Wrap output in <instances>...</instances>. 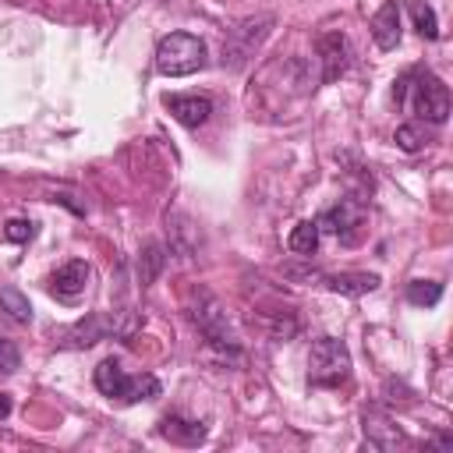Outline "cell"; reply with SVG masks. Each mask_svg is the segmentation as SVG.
<instances>
[{
	"instance_id": "22",
	"label": "cell",
	"mask_w": 453,
	"mask_h": 453,
	"mask_svg": "<svg viewBox=\"0 0 453 453\" xmlns=\"http://www.w3.org/2000/svg\"><path fill=\"white\" fill-rule=\"evenodd\" d=\"M7 414H11V396L0 393V418H7Z\"/></svg>"
},
{
	"instance_id": "17",
	"label": "cell",
	"mask_w": 453,
	"mask_h": 453,
	"mask_svg": "<svg viewBox=\"0 0 453 453\" xmlns=\"http://www.w3.org/2000/svg\"><path fill=\"white\" fill-rule=\"evenodd\" d=\"M407 301L418 308H432L442 301V283L439 280H411L407 283Z\"/></svg>"
},
{
	"instance_id": "14",
	"label": "cell",
	"mask_w": 453,
	"mask_h": 453,
	"mask_svg": "<svg viewBox=\"0 0 453 453\" xmlns=\"http://www.w3.org/2000/svg\"><path fill=\"white\" fill-rule=\"evenodd\" d=\"M163 265H166V251H163V244H159V241H149V244L138 251V280H142V287L156 283V276H159Z\"/></svg>"
},
{
	"instance_id": "18",
	"label": "cell",
	"mask_w": 453,
	"mask_h": 453,
	"mask_svg": "<svg viewBox=\"0 0 453 453\" xmlns=\"http://www.w3.org/2000/svg\"><path fill=\"white\" fill-rule=\"evenodd\" d=\"M411 18H414V28H418L425 39H435V35H439V18H435L432 4H425V0H411Z\"/></svg>"
},
{
	"instance_id": "2",
	"label": "cell",
	"mask_w": 453,
	"mask_h": 453,
	"mask_svg": "<svg viewBox=\"0 0 453 453\" xmlns=\"http://www.w3.org/2000/svg\"><path fill=\"white\" fill-rule=\"evenodd\" d=\"M92 382L103 396L110 400H120V403H142V400H156L159 396V379L156 375H127L124 365L117 357H106L96 365L92 372Z\"/></svg>"
},
{
	"instance_id": "7",
	"label": "cell",
	"mask_w": 453,
	"mask_h": 453,
	"mask_svg": "<svg viewBox=\"0 0 453 453\" xmlns=\"http://www.w3.org/2000/svg\"><path fill=\"white\" fill-rule=\"evenodd\" d=\"M315 223H319V230L336 234L343 244H354V241H357V234H354V230L365 223V205H361V198L347 195V198H340L336 205H329Z\"/></svg>"
},
{
	"instance_id": "1",
	"label": "cell",
	"mask_w": 453,
	"mask_h": 453,
	"mask_svg": "<svg viewBox=\"0 0 453 453\" xmlns=\"http://www.w3.org/2000/svg\"><path fill=\"white\" fill-rule=\"evenodd\" d=\"M393 99L403 110H411L418 120H428V124H446V117H449V88L428 67H414V71L400 74L393 85Z\"/></svg>"
},
{
	"instance_id": "10",
	"label": "cell",
	"mask_w": 453,
	"mask_h": 453,
	"mask_svg": "<svg viewBox=\"0 0 453 453\" xmlns=\"http://www.w3.org/2000/svg\"><path fill=\"white\" fill-rule=\"evenodd\" d=\"M88 276H92L88 262L74 258V262L60 265V269L50 276V294H53V297H60V301H74V297L88 287Z\"/></svg>"
},
{
	"instance_id": "9",
	"label": "cell",
	"mask_w": 453,
	"mask_h": 453,
	"mask_svg": "<svg viewBox=\"0 0 453 453\" xmlns=\"http://www.w3.org/2000/svg\"><path fill=\"white\" fill-rule=\"evenodd\" d=\"M163 106L184 127H202L209 120V113H212V99L209 96H180V92H173V96H163Z\"/></svg>"
},
{
	"instance_id": "15",
	"label": "cell",
	"mask_w": 453,
	"mask_h": 453,
	"mask_svg": "<svg viewBox=\"0 0 453 453\" xmlns=\"http://www.w3.org/2000/svg\"><path fill=\"white\" fill-rule=\"evenodd\" d=\"M319 223L315 219H301L294 230H290V237H287V248L294 251V255H311L315 248H319Z\"/></svg>"
},
{
	"instance_id": "4",
	"label": "cell",
	"mask_w": 453,
	"mask_h": 453,
	"mask_svg": "<svg viewBox=\"0 0 453 453\" xmlns=\"http://www.w3.org/2000/svg\"><path fill=\"white\" fill-rule=\"evenodd\" d=\"M209 60V50L198 35L191 32H170L159 39L156 46V71L166 74V78H184V74H195L202 71Z\"/></svg>"
},
{
	"instance_id": "3",
	"label": "cell",
	"mask_w": 453,
	"mask_h": 453,
	"mask_svg": "<svg viewBox=\"0 0 453 453\" xmlns=\"http://www.w3.org/2000/svg\"><path fill=\"white\" fill-rule=\"evenodd\" d=\"M142 319L134 311H92L64 329V347H92L99 340H131L138 333Z\"/></svg>"
},
{
	"instance_id": "19",
	"label": "cell",
	"mask_w": 453,
	"mask_h": 453,
	"mask_svg": "<svg viewBox=\"0 0 453 453\" xmlns=\"http://www.w3.org/2000/svg\"><path fill=\"white\" fill-rule=\"evenodd\" d=\"M393 142H396L403 152H418V149L425 145V127H421V124H400L396 134H393Z\"/></svg>"
},
{
	"instance_id": "11",
	"label": "cell",
	"mask_w": 453,
	"mask_h": 453,
	"mask_svg": "<svg viewBox=\"0 0 453 453\" xmlns=\"http://www.w3.org/2000/svg\"><path fill=\"white\" fill-rule=\"evenodd\" d=\"M372 39L379 50H396L400 46V4L396 0H386L375 18H372Z\"/></svg>"
},
{
	"instance_id": "20",
	"label": "cell",
	"mask_w": 453,
	"mask_h": 453,
	"mask_svg": "<svg viewBox=\"0 0 453 453\" xmlns=\"http://www.w3.org/2000/svg\"><path fill=\"white\" fill-rule=\"evenodd\" d=\"M18 368H21V350H18V343L7 340V336H0V372H4V375H14Z\"/></svg>"
},
{
	"instance_id": "5",
	"label": "cell",
	"mask_w": 453,
	"mask_h": 453,
	"mask_svg": "<svg viewBox=\"0 0 453 453\" xmlns=\"http://www.w3.org/2000/svg\"><path fill=\"white\" fill-rule=\"evenodd\" d=\"M347 379H350L347 343L336 340V336H319L311 343V354H308V382L322 386V389H333V386H343Z\"/></svg>"
},
{
	"instance_id": "6",
	"label": "cell",
	"mask_w": 453,
	"mask_h": 453,
	"mask_svg": "<svg viewBox=\"0 0 453 453\" xmlns=\"http://www.w3.org/2000/svg\"><path fill=\"white\" fill-rule=\"evenodd\" d=\"M191 319L202 329L209 347H216L223 357H241V343H237V336H234V329L226 322V311L219 308V301L212 294H205V290L198 294V304L191 308Z\"/></svg>"
},
{
	"instance_id": "8",
	"label": "cell",
	"mask_w": 453,
	"mask_h": 453,
	"mask_svg": "<svg viewBox=\"0 0 453 453\" xmlns=\"http://www.w3.org/2000/svg\"><path fill=\"white\" fill-rule=\"evenodd\" d=\"M319 60H322V81H336L350 67V42L343 32H326L319 35Z\"/></svg>"
},
{
	"instance_id": "21",
	"label": "cell",
	"mask_w": 453,
	"mask_h": 453,
	"mask_svg": "<svg viewBox=\"0 0 453 453\" xmlns=\"http://www.w3.org/2000/svg\"><path fill=\"white\" fill-rule=\"evenodd\" d=\"M4 237L14 241V244H25V241L35 237V223L32 219H7L4 223Z\"/></svg>"
},
{
	"instance_id": "16",
	"label": "cell",
	"mask_w": 453,
	"mask_h": 453,
	"mask_svg": "<svg viewBox=\"0 0 453 453\" xmlns=\"http://www.w3.org/2000/svg\"><path fill=\"white\" fill-rule=\"evenodd\" d=\"M0 308L7 311L11 322H21V326L32 322V301H28L18 287H4V290H0Z\"/></svg>"
},
{
	"instance_id": "12",
	"label": "cell",
	"mask_w": 453,
	"mask_h": 453,
	"mask_svg": "<svg viewBox=\"0 0 453 453\" xmlns=\"http://www.w3.org/2000/svg\"><path fill=\"white\" fill-rule=\"evenodd\" d=\"M159 435L177 442V446H198V442H205V425L195 418H184V414H163Z\"/></svg>"
},
{
	"instance_id": "13",
	"label": "cell",
	"mask_w": 453,
	"mask_h": 453,
	"mask_svg": "<svg viewBox=\"0 0 453 453\" xmlns=\"http://www.w3.org/2000/svg\"><path fill=\"white\" fill-rule=\"evenodd\" d=\"M322 283L336 294L361 297V294H372L379 287V276L375 273H333V276H322Z\"/></svg>"
}]
</instances>
